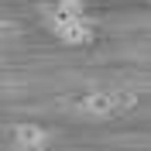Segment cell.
Returning <instances> with one entry per match:
<instances>
[{"label": "cell", "mask_w": 151, "mask_h": 151, "mask_svg": "<svg viewBox=\"0 0 151 151\" xmlns=\"http://www.w3.org/2000/svg\"><path fill=\"white\" fill-rule=\"evenodd\" d=\"M137 106V96L131 89H93V93L79 96L72 103L76 117L86 120H110V117H124Z\"/></svg>", "instance_id": "2"}, {"label": "cell", "mask_w": 151, "mask_h": 151, "mask_svg": "<svg viewBox=\"0 0 151 151\" xmlns=\"http://www.w3.org/2000/svg\"><path fill=\"white\" fill-rule=\"evenodd\" d=\"M45 28L62 45H89L93 21L86 17V0H52L45 7Z\"/></svg>", "instance_id": "1"}, {"label": "cell", "mask_w": 151, "mask_h": 151, "mask_svg": "<svg viewBox=\"0 0 151 151\" xmlns=\"http://www.w3.org/2000/svg\"><path fill=\"white\" fill-rule=\"evenodd\" d=\"M10 148L14 151H52V137L38 124H17L10 131Z\"/></svg>", "instance_id": "3"}]
</instances>
